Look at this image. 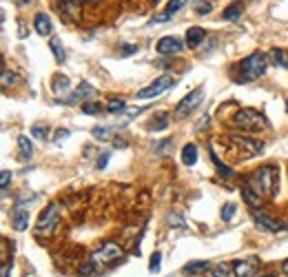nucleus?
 <instances>
[{
  "mask_svg": "<svg viewBox=\"0 0 288 277\" xmlns=\"http://www.w3.org/2000/svg\"><path fill=\"white\" fill-rule=\"evenodd\" d=\"M246 182L262 197H275L277 188H279V169L273 164H264V166H259L251 177H246Z\"/></svg>",
  "mask_w": 288,
  "mask_h": 277,
  "instance_id": "obj_1",
  "label": "nucleus"
},
{
  "mask_svg": "<svg viewBox=\"0 0 288 277\" xmlns=\"http://www.w3.org/2000/svg\"><path fill=\"white\" fill-rule=\"evenodd\" d=\"M266 66H268V55L257 51L251 53L248 58H244L240 66H237V80L240 82H253L257 78H262L266 74Z\"/></svg>",
  "mask_w": 288,
  "mask_h": 277,
  "instance_id": "obj_2",
  "label": "nucleus"
},
{
  "mask_svg": "<svg viewBox=\"0 0 288 277\" xmlns=\"http://www.w3.org/2000/svg\"><path fill=\"white\" fill-rule=\"evenodd\" d=\"M233 126L242 131H248V133H255V131H262L268 126V122L262 113H257L255 109H240L235 115H233Z\"/></svg>",
  "mask_w": 288,
  "mask_h": 277,
  "instance_id": "obj_3",
  "label": "nucleus"
},
{
  "mask_svg": "<svg viewBox=\"0 0 288 277\" xmlns=\"http://www.w3.org/2000/svg\"><path fill=\"white\" fill-rule=\"evenodd\" d=\"M58 224H60V204L53 202L40 213L38 224H36V233L38 235H51L58 229Z\"/></svg>",
  "mask_w": 288,
  "mask_h": 277,
  "instance_id": "obj_4",
  "label": "nucleus"
},
{
  "mask_svg": "<svg viewBox=\"0 0 288 277\" xmlns=\"http://www.w3.org/2000/svg\"><path fill=\"white\" fill-rule=\"evenodd\" d=\"M173 85H175V80H173L171 76H160V78H155V80H153L149 87L140 89V91L135 93V98H137V100H151V98H158V96H162L166 89H171Z\"/></svg>",
  "mask_w": 288,
  "mask_h": 277,
  "instance_id": "obj_5",
  "label": "nucleus"
},
{
  "mask_svg": "<svg viewBox=\"0 0 288 277\" xmlns=\"http://www.w3.org/2000/svg\"><path fill=\"white\" fill-rule=\"evenodd\" d=\"M120 257H122V246H120V244H115V242L102 244V246L91 255V259L98 264V268H102V266H107L111 262H118Z\"/></svg>",
  "mask_w": 288,
  "mask_h": 277,
  "instance_id": "obj_6",
  "label": "nucleus"
},
{
  "mask_svg": "<svg viewBox=\"0 0 288 277\" xmlns=\"http://www.w3.org/2000/svg\"><path fill=\"white\" fill-rule=\"evenodd\" d=\"M231 147L235 149L242 158H255L259 151L264 149V144L259 140H253V137H242V135H233L231 137Z\"/></svg>",
  "mask_w": 288,
  "mask_h": 277,
  "instance_id": "obj_7",
  "label": "nucleus"
},
{
  "mask_svg": "<svg viewBox=\"0 0 288 277\" xmlns=\"http://www.w3.org/2000/svg\"><path fill=\"white\" fill-rule=\"evenodd\" d=\"M202 98H204V89L202 87L193 89L184 100H180V104L175 107V115H177V118H186L188 113H193V111L202 104Z\"/></svg>",
  "mask_w": 288,
  "mask_h": 277,
  "instance_id": "obj_8",
  "label": "nucleus"
},
{
  "mask_svg": "<svg viewBox=\"0 0 288 277\" xmlns=\"http://www.w3.org/2000/svg\"><path fill=\"white\" fill-rule=\"evenodd\" d=\"M253 220H255V224H257L262 231H266V233H279V231L286 229V224H281L279 220L270 218V215L264 213V211H255V213H253Z\"/></svg>",
  "mask_w": 288,
  "mask_h": 277,
  "instance_id": "obj_9",
  "label": "nucleus"
},
{
  "mask_svg": "<svg viewBox=\"0 0 288 277\" xmlns=\"http://www.w3.org/2000/svg\"><path fill=\"white\" fill-rule=\"evenodd\" d=\"M182 40L180 38H175V36H164V38H160L158 44H155V51H158L160 55H173V53H180L182 51Z\"/></svg>",
  "mask_w": 288,
  "mask_h": 277,
  "instance_id": "obj_10",
  "label": "nucleus"
},
{
  "mask_svg": "<svg viewBox=\"0 0 288 277\" xmlns=\"http://www.w3.org/2000/svg\"><path fill=\"white\" fill-rule=\"evenodd\" d=\"M11 226L16 231H27V226H29V209L16 204V209L11 211Z\"/></svg>",
  "mask_w": 288,
  "mask_h": 277,
  "instance_id": "obj_11",
  "label": "nucleus"
},
{
  "mask_svg": "<svg viewBox=\"0 0 288 277\" xmlns=\"http://www.w3.org/2000/svg\"><path fill=\"white\" fill-rule=\"evenodd\" d=\"M51 91H53V96L58 98V100H64L66 96H69V91H71V82H69V78L62 76V74L53 76Z\"/></svg>",
  "mask_w": 288,
  "mask_h": 277,
  "instance_id": "obj_12",
  "label": "nucleus"
},
{
  "mask_svg": "<svg viewBox=\"0 0 288 277\" xmlns=\"http://www.w3.org/2000/svg\"><path fill=\"white\" fill-rule=\"evenodd\" d=\"M93 93H96V89H93L91 85H89V82H80V85H78V89H76V91L71 93L69 98H66V102H69V104H80L82 100L91 98Z\"/></svg>",
  "mask_w": 288,
  "mask_h": 277,
  "instance_id": "obj_13",
  "label": "nucleus"
},
{
  "mask_svg": "<svg viewBox=\"0 0 288 277\" xmlns=\"http://www.w3.org/2000/svg\"><path fill=\"white\" fill-rule=\"evenodd\" d=\"M33 27H36V31L40 33V36H51V18H49L47 14H36V18H33Z\"/></svg>",
  "mask_w": 288,
  "mask_h": 277,
  "instance_id": "obj_14",
  "label": "nucleus"
},
{
  "mask_svg": "<svg viewBox=\"0 0 288 277\" xmlns=\"http://www.w3.org/2000/svg\"><path fill=\"white\" fill-rule=\"evenodd\" d=\"M242 195H244V199H246V204L248 206H253V209H257L259 204H262V195H259L257 191H255V188L248 184V182H244V186H242Z\"/></svg>",
  "mask_w": 288,
  "mask_h": 277,
  "instance_id": "obj_15",
  "label": "nucleus"
},
{
  "mask_svg": "<svg viewBox=\"0 0 288 277\" xmlns=\"http://www.w3.org/2000/svg\"><path fill=\"white\" fill-rule=\"evenodd\" d=\"M206 38V31L202 29V27H188L186 29V44L191 49H195V47H199V42Z\"/></svg>",
  "mask_w": 288,
  "mask_h": 277,
  "instance_id": "obj_16",
  "label": "nucleus"
},
{
  "mask_svg": "<svg viewBox=\"0 0 288 277\" xmlns=\"http://www.w3.org/2000/svg\"><path fill=\"white\" fill-rule=\"evenodd\" d=\"M186 5V0H171L169 5H166V9H164V14H160L158 18H153V22H166L171 18V16L173 14H177V11H180L182 7H184Z\"/></svg>",
  "mask_w": 288,
  "mask_h": 277,
  "instance_id": "obj_17",
  "label": "nucleus"
},
{
  "mask_svg": "<svg viewBox=\"0 0 288 277\" xmlns=\"http://www.w3.org/2000/svg\"><path fill=\"white\" fill-rule=\"evenodd\" d=\"M242 11H244V5L240 3V0H237V3H231L229 7L222 11V18L229 20V22H235V20L242 18Z\"/></svg>",
  "mask_w": 288,
  "mask_h": 277,
  "instance_id": "obj_18",
  "label": "nucleus"
},
{
  "mask_svg": "<svg viewBox=\"0 0 288 277\" xmlns=\"http://www.w3.org/2000/svg\"><path fill=\"white\" fill-rule=\"evenodd\" d=\"M33 155V147H31V140L27 135H20L18 137V158L22 162H27V160H31Z\"/></svg>",
  "mask_w": 288,
  "mask_h": 277,
  "instance_id": "obj_19",
  "label": "nucleus"
},
{
  "mask_svg": "<svg viewBox=\"0 0 288 277\" xmlns=\"http://www.w3.org/2000/svg\"><path fill=\"white\" fill-rule=\"evenodd\" d=\"M210 270V264L208 262H202V259H197V262H188L184 266V273L186 275H199V273H208Z\"/></svg>",
  "mask_w": 288,
  "mask_h": 277,
  "instance_id": "obj_20",
  "label": "nucleus"
},
{
  "mask_svg": "<svg viewBox=\"0 0 288 277\" xmlns=\"http://www.w3.org/2000/svg\"><path fill=\"white\" fill-rule=\"evenodd\" d=\"M268 60L273 62L275 66H281V69H288V51L284 49H273L268 53Z\"/></svg>",
  "mask_w": 288,
  "mask_h": 277,
  "instance_id": "obj_21",
  "label": "nucleus"
},
{
  "mask_svg": "<svg viewBox=\"0 0 288 277\" xmlns=\"http://www.w3.org/2000/svg\"><path fill=\"white\" fill-rule=\"evenodd\" d=\"M49 47H51V51H53V58H55V62H64V47H62V40H60L58 36H51L49 38Z\"/></svg>",
  "mask_w": 288,
  "mask_h": 277,
  "instance_id": "obj_22",
  "label": "nucleus"
},
{
  "mask_svg": "<svg viewBox=\"0 0 288 277\" xmlns=\"http://www.w3.org/2000/svg\"><path fill=\"white\" fill-rule=\"evenodd\" d=\"M118 131V126H93L91 129V135L96 137V140H100V142H104V140H109L113 133Z\"/></svg>",
  "mask_w": 288,
  "mask_h": 277,
  "instance_id": "obj_23",
  "label": "nucleus"
},
{
  "mask_svg": "<svg viewBox=\"0 0 288 277\" xmlns=\"http://www.w3.org/2000/svg\"><path fill=\"white\" fill-rule=\"evenodd\" d=\"M182 162L186 166H193L197 162V147L195 144H186V147L182 149Z\"/></svg>",
  "mask_w": 288,
  "mask_h": 277,
  "instance_id": "obj_24",
  "label": "nucleus"
},
{
  "mask_svg": "<svg viewBox=\"0 0 288 277\" xmlns=\"http://www.w3.org/2000/svg\"><path fill=\"white\" fill-rule=\"evenodd\" d=\"M255 270L253 262H237L233 264V273H235V277H251Z\"/></svg>",
  "mask_w": 288,
  "mask_h": 277,
  "instance_id": "obj_25",
  "label": "nucleus"
},
{
  "mask_svg": "<svg viewBox=\"0 0 288 277\" xmlns=\"http://www.w3.org/2000/svg\"><path fill=\"white\" fill-rule=\"evenodd\" d=\"M169 124H171V115L169 113H158V115H153V120H151V129L153 131H164Z\"/></svg>",
  "mask_w": 288,
  "mask_h": 277,
  "instance_id": "obj_26",
  "label": "nucleus"
},
{
  "mask_svg": "<svg viewBox=\"0 0 288 277\" xmlns=\"http://www.w3.org/2000/svg\"><path fill=\"white\" fill-rule=\"evenodd\" d=\"M107 111H109V113H124V111H126L124 100H122V98H111L109 104H107Z\"/></svg>",
  "mask_w": 288,
  "mask_h": 277,
  "instance_id": "obj_27",
  "label": "nucleus"
},
{
  "mask_svg": "<svg viewBox=\"0 0 288 277\" xmlns=\"http://www.w3.org/2000/svg\"><path fill=\"white\" fill-rule=\"evenodd\" d=\"M210 158H213V164H215V169H218V173L222 175V177H226V180H231L233 177V171L229 169L226 164H222L218 158H215V153H213V149H210Z\"/></svg>",
  "mask_w": 288,
  "mask_h": 277,
  "instance_id": "obj_28",
  "label": "nucleus"
},
{
  "mask_svg": "<svg viewBox=\"0 0 288 277\" xmlns=\"http://www.w3.org/2000/svg\"><path fill=\"white\" fill-rule=\"evenodd\" d=\"M193 9H195L197 16H206L213 11V5L206 3V0H193Z\"/></svg>",
  "mask_w": 288,
  "mask_h": 277,
  "instance_id": "obj_29",
  "label": "nucleus"
},
{
  "mask_svg": "<svg viewBox=\"0 0 288 277\" xmlns=\"http://www.w3.org/2000/svg\"><path fill=\"white\" fill-rule=\"evenodd\" d=\"M49 133H51V129L47 124H33V129H31V135L38 137V140H47Z\"/></svg>",
  "mask_w": 288,
  "mask_h": 277,
  "instance_id": "obj_30",
  "label": "nucleus"
},
{
  "mask_svg": "<svg viewBox=\"0 0 288 277\" xmlns=\"http://www.w3.org/2000/svg\"><path fill=\"white\" fill-rule=\"evenodd\" d=\"M231 266L229 264H220V266H215L213 270H208V277H231Z\"/></svg>",
  "mask_w": 288,
  "mask_h": 277,
  "instance_id": "obj_31",
  "label": "nucleus"
},
{
  "mask_svg": "<svg viewBox=\"0 0 288 277\" xmlns=\"http://www.w3.org/2000/svg\"><path fill=\"white\" fill-rule=\"evenodd\" d=\"M16 82H18V76H16L14 71H9V69H3V87L9 89L11 85H16Z\"/></svg>",
  "mask_w": 288,
  "mask_h": 277,
  "instance_id": "obj_32",
  "label": "nucleus"
},
{
  "mask_svg": "<svg viewBox=\"0 0 288 277\" xmlns=\"http://www.w3.org/2000/svg\"><path fill=\"white\" fill-rule=\"evenodd\" d=\"M235 211H237V204L226 202V204H224V209H222V220H224V222H231V220H233V215H235Z\"/></svg>",
  "mask_w": 288,
  "mask_h": 277,
  "instance_id": "obj_33",
  "label": "nucleus"
},
{
  "mask_svg": "<svg viewBox=\"0 0 288 277\" xmlns=\"http://www.w3.org/2000/svg\"><path fill=\"white\" fill-rule=\"evenodd\" d=\"M162 253H153L151 255V266H149V270H151V273H160V268H162Z\"/></svg>",
  "mask_w": 288,
  "mask_h": 277,
  "instance_id": "obj_34",
  "label": "nucleus"
},
{
  "mask_svg": "<svg viewBox=\"0 0 288 277\" xmlns=\"http://www.w3.org/2000/svg\"><path fill=\"white\" fill-rule=\"evenodd\" d=\"M82 113H87V115H98V113H100V104H98V102H85V104H82Z\"/></svg>",
  "mask_w": 288,
  "mask_h": 277,
  "instance_id": "obj_35",
  "label": "nucleus"
},
{
  "mask_svg": "<svg viewBox=\"0 0 288 277\" xmlns=\"http://www.w3.org/2000/svg\"><path fill=\"white\" fill-rule=\"evenodd\" d=\"M166 222H169L171 226H184V220H182L177 213H169L166 215Z\"/></svg>",
  "mask_w": 288,
  "mask_h": 277,
  "instance_id": "obj_36",
  "label": "nucleus"
},
{
  "mask_svg": "<svg viewBox=\"0 0 288 277\" xmlns=\"http://www.w3.org/2000/svg\"><path fill=\"white\" fill-rule=\"evenodd\" d=\"M66 137H69V131H66V129H58V131H55V135H53V142L55 144H62Z\"/></svg>",
  "mask_w": 288,
  "mask_h": 277,
  "instance_id": "obj_37",
  "label": "nucleus"
},
{
  "mask_svg": "<svg viewBox=\"0 0 288 277\" xmlns=\"http://www.w3.org/2000/svg\"><path fill=\"white\" fill-rule=\"evenodd\" d=\"M11 177H14V175H11V171H3V180H0V184H3V193H7Z\"/></svg>",
  "mask_w": 288,
  "mask_h": 277,
  "instance_id": "obj_38",
  "label": "nucleus"
},
{
  "mask_svg": "<svg viewBox=\"0 0 288 277\" xmlns=\"http://www.w3.org/2000/svg\"><path fill=\"white\" fill-rule=\"evenodd\" d=\"M107 160H109V153H104L102 158L98 160V169H104V166H107Z\"/></svg>",
  "mask_w": 288,
  "mask_h": 277,
  "instance_id": "obj_39",
  "label": "nucleus"
},
{
  "mask_svg": "<svg viewBox=\"0 0 288 277\" xmlns=\"http://www.w3.org/2000/svg\"><path fill=\"white\" fill-rule=\"evenodd\" d=\"M113 147H115V149H126V140H118V137H115V140H113Z\"/></svg>",
  "mask_w": 288,
  "mask_h": 277,
  "instance_id": "obj_40",
  "label": "nucleus"
},
{
  "mask_svg": "<svg viewBox=\"0 0 288 277\" xmlns=\"http://www.w3.org/2000/svg\"><path fill=\"white\" fill-rule=\"evenodd\" d=\"M204 124H208V115H204V118L199 120V124H197V131H202V129H204Z\"/></svg>",
  "mask_w": 288,
  "mask_h": 277,
  "instance_id": "obj_41",
  "label": "nucleus"
},
{
  "mask_svg": "<svg viewBox=\"0 0 288 277\" xmlns=\"http://www.w3.org/2000/svg\"><path fill=\"white\" fill-rule=\"evenodd\" d=\"M9 270H11V264H3V277H9Z\"/></svg>",
  "mask_w": 288,
  "mask_h": 277,
  "instance_id": "obj_42",
  "label": "nucleus"
},
{
  "mask_svg": "<svg viewBox=\"0 0 288 277\" xmlns=\"http://www.w3.org/2000/svg\"><path fill=\"white\" fill-rule=\"evenodd\" d=\"M281 273L288 277V259H286V262H281Z\"/></svg>",
  "mask_w": 288,
  "mask_h": 277,
  "instance_id": "obj_43",
  "label": "nucleus"
},
{
  "mask_svg": "<svg viewBox=\"0 0 288 277\" xmlns=\"http://www.w3.org/2000/svg\"><path fill=\"white\" fill-rule=\"evenodd\" d=\"M18 3H20V5H27V3H31V0H18Z\"/></svg>",
  "mask_w": 288,
  "mask_h": 277,
  "instance_id": "obj_44",
  "label": "nucleus"
},
{
  "mask_svg": "<svg viewBox=\"0 0 288 277\" xmlns=\"http://www.w3.org/2000/svg\"><path fill=\"white\" fill-rule=\"evenodd\" d=\"M80 3H82V0H80ZM85 3H98V0H85Z\"/></svg>",
  "mask_w": 288,
  "mask_h": 277,
  "instance_id": "obj_45",
  "label": "nucleus"
},
{
  "mask_svg": "<svg viewBox=\"0 0 288 277\" xmlns=\"http://www.w3.org/2000/svg\"><path fill=\"white\" fill-rule=\"evenodd\" d=\"M264 277H275V275H264Z\"/></svg>",
  "mask_w": 288,
  "mask_h": 277,
  "instance_id": "obj_46",
  "label": "nucleus"
}]
</instances>
